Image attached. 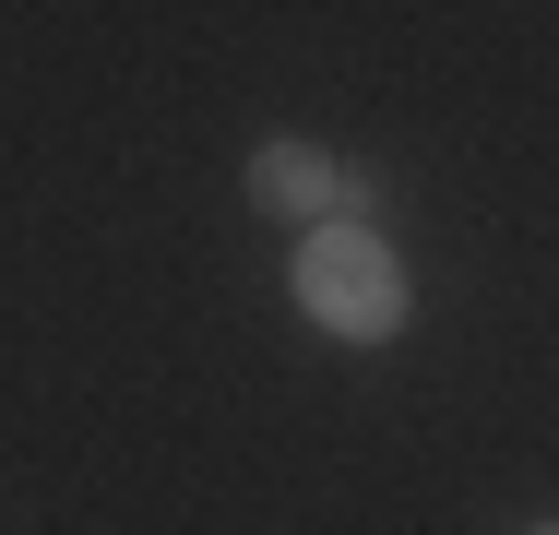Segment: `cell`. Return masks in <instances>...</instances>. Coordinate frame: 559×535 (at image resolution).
<instances>
[{"label": "cell", "mask_w": 559, "mask_h": 535, "mask_svg": "<svg viewBox=\"0 0 559 535\" xmlns=\"http://www.w3.org/2000/svg\"><path fill=\"white\" fill-rule=\"evenodd\" d=\"M298 310L322 321V333H345V345H393L405 310H417V286H405V262L381 250L369 214H322L298 238Z\"/></svg>", "instance_id": "6da1fadb"}, {"label": "cell", "mask_w": 559, "mask_h": 535, "mask_svg": "<svg viewBox=\"0 0 559 535\" xmlns=\"http://www.w3.org/2000/svg\"><path fill=\"white\" fill-rule=\"evenodd\" d=\"M238 191L274 214V226H322V214H357V179H345L322 143H298V131H274V143H250V167H238Z\"/></svg>", "instance_id": "7a4b0ae2"}, {"label": "cell", "mask_w": 559, "mask_h": 535, "mask_svg": "<svg viewBox=\"0 0 559 535\" xmlns=\"http://www.w3.org/2000/svg\"><path fill=\"white\" fill-rule=\"evenodd\" d=\"M524 535H559V512H548V524H524Z\"/></svg>", "instance_id": "3957f363"}]
</instances>
